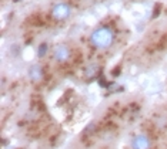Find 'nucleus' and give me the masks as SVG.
Masks as SVG:
<instances>
[{"instance_id":"f03ea898","label":"nucleus","mask_w":167,"mask_h":149,"mask_svg":"<svg viewBox=\"0 0 167 149\" xmlns=\"http://www.w3.org/2000/svg\"><path fill=\"white\" fill-rule=\"evenodd\" d=\"M70 16H72V6L69 3L59 1V3L53 4V7H51V17L54 20L63 21V20H67Z\"/></svg>"},{"instance_id":"f257e3e1","label":"nucleus","mask_w":167,"mask_h":149,"mask_svg":"<svg viewBox=\"0 0 167 149\" xmlns=\"http://www.w3.org/2000/svg\"><path fill=\"white\" fill-rule=\"evenodd\" d=\"M114 41V31L107 27V26H100L94 29L90 34V43L93 47L99 50H106L109 48Z\"/></svg>"},{"instance_id":"20e7f679","label":"nucleus","mask_w":167,"mask_h":149,"mask_svg":"<svg viewBox=\"0 0 167 149\" xmlns=\"http://www.w3.org/2000/svg\"><path fill=\"white\" fill-rule=\"evenodd\" d=\"M131 146H133V149H149L150 148V141L146 135H137L133 139Z\"/></svg>"},{"instance_id":"39448f33","label":"nucleus","mask_w":167,"mask_h":149,"mask_svg":"<svg viewBox=\"0 0 167 149\" xmlns=\"http://www.w3.org/2000/svg\"><path fill=\"white\" fill-rule=\"evenodd\" d=\"M29 78L32 81H40L43 78V71H42V67L40 65H32L29 68Z\"/></svg>"},{"instance_id":"7ed1b4c3","label":"nucleus","mask_w":167,"mask_h":149,"mask_svg":"<svg viewBox=\"0 0 167 149\" xmlns=\"http://www.w3.org/2000/svg\"><path fill=\"white\" fill-rule=\"evenodd\" d=\"M70 55H72V53H70L69 45H66V44H57V45H54V48H53V57H54L56 61L66 63V61H69Z\"/></svg>"},{"instance_id":"423d86ee","label":"nucleus","mask_w":167,"mask_h":149,"mask_svg":"<svg viewBox=\"0 0 167 149\" xmlns=\"http://www.w3.org/2000/svg\"><path fill=\"white\" fill-rule=\"evenodd\" d=\"M46 51H47V44H40L37 55H39V57H44V55H46Z\"/></svg>"}]
</instances>
